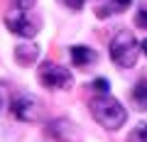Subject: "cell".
Here are the masks:
<instances>
[{
    "label": "cell",
    "mask_w": 147,
    "mask_h": 142,
    "mask_svg": "<svg viewBox=\"0 0 147 142\" xmlns=\"http://www.w3.org/2000/svg\"><path fill=\"white\" fill-rule=\"evenodd\" d=\"M10 113L15 115V120L30 122V125L42 122L44 115H47V113H44V105L39 103L34 96H27V93H20V96H15V98L10 100Z\"/></svg>",
    "instance_id": "4"
},
{
    "label": "cell",
    "mask_w": 147,
    "mask_h": 142,
    "mask_svg": "<svg viewBox=\"0 0 147 142\" xmlns=\"http://www.w3.org/2000/svg\"><path fill=\"white\" fill-rule=\"evenodd\" d=\"M135 25L140 27V30H145V32H147V0H142V3H140V7H137Z\"/></svg>",
    "instance_id": "12"
},
{
    "label": "cell",
    "mask_w": 147,
    "mask_h": 142,
    "mask_svg": "<svg viewBox=\"0 0 147 142\" xmlns=\"http://www.w3.org/2000/svg\"><path fill=\"white\" fill-rule=\"evenodd\" d=\"M37 59H39V47H37L32 39H27V42L17 44L15 47V61L17 66H32V64H37Z\"/></svg>",
    "instance_id": "7"
},
{
    "label": "cell",
    "mask_w": 147,
    "mask_h": 142,
    "mask_svg": "<svg viewBox=\"0 0 147 142\" xmlns=\"http://www.w3.org/2000/svg\"><path fill=\"white\" fill-rule=\"evenodd\" d=\"M127 142H147V122H137L127 135Z\"/></svg>",
    "instance_id": "11"
},
{
    "label": "cell",
    "mask_w": 147,
    "mask_h": 142,
    "mask_svg": "<svg viewBox=\"0 0 147 142\" xmlns=\"http://www.w3.org/2000/svg\"><path fill=\"white\" fill-rule=\"evenodd\" d=\"M132 103L140 108V110H147V79H140L132 88Z\"/></svg>",
    "instance_id": "10"
},
{
    "label": "cell",
    "mask_w": 147,
    "mask_h": 142,
    "mask_svg": "<svg viewBox=\"0 0 147 142\" xmlns=\"http://www.w3.org/2000/svg\"><path fill=\"white\" fill-rule=\"evenodd\" d=\"M66 7H71V10H81L84 7V0H61Z\"/></svg>",
    "instance_id": "16"
},
{
    "label": "cell",
    "mask_w": 147,
    "mask_h": 142,
    "mask_svg": "<svg viewBox=\"0 0 147 142\" xmlns=\"http://www.w3.org/2000/svg\"><path fill=\"white\" fill-rule=\"evenodd\" d=\"M140 49H142V54L147 57V39H142V42H140Z\"/></svg>",
    "instance_id": "17"
},
{
    "label": "cell",
    "mask_w": 147,
    "mask_h": 142,
    "mask_svg": "<svg viewBox=\"0 0 147 142\" xmlns=\"http://www.w3.org/2000/svg\"><path fill=\"white\" fill-rule=\"evenodd\" d=\"M47 130H49V135H52L57 142H79L81 140L79 127L74 125L71 120H66V118H59V120L49 122Z\"/></svg>",
    "instance_id": "6"
},
{
    "label": "cell",
    "mask_w": 147,
    "mask_h": 142,
    "mask_svg": "<svg viewBox=\"0 0 147 142\" xmlns=\"http://www.w3.org/2000/svg\"><path fill=\"white\" fill-rule=\"evenodd\" d=\"M93 88L98 91V93H108V91H110V83H108V79H96V81H93Z\"/></svg>",
    "instance_id": "14"
},
{
    "label": "cell",
    "mask_w": 147,
    "mask_h": 142,
    "mask_svg": "<svg viewBox=\"0 0 147 142\" xmlns=\"http://www.w3.org/2000/svg\"><path fill=\"white\" fill-rule=\"evenodd\" d=\"M140 52L142 49H140V44H137L135 34L127 32V30L118 32L115 37L110 39V47H108V57L118 69H132L137 64Z\"/></svg>",
    "instance_id": "2"
},
{
    "label": "cell",
    "mask_w": 147,
    "mask_h": 142,
    "mask_svg": "<svg viewBox=\"0 0 147 142\" xmlns=\"http://www.w3.org/2000/svg\"><path fill=\"white\" fill-rule=\"evenodd\" d=\"M34 3H37V0H15V7H17V10H27V12H30L32 7H34Z\"/></svg>",
    "instance_id": "15"
},
{
    "label": "cell",
    "mask_w": 147,
    "mask_h": 142,
    "mask_svg": "<svg viewBox=\"0 0 147 142\" xmlns=\"http://www.w3.org/2000/svg\"><path fill=\"white\" fill-rule=\"evenodd\" d=\"M7 105H10V93H7V83L0 81V113L5 110Z\"/></svg>",
    "instance_id": "13"
},
{
    "label": "cell",
    "mask_w": 147,
    "mask_h": 142,
    "mask_svg": "<svg viewBox=\"0 0 147 142\" xmlns=\"http://www.w3.org/2000/svg\"><path fill=\"white\" fill-rule=\"evenodd\" d=\"M37 79L44 88L49 91H69L74 86V74L69 69L59 66L54 61H42L39 69H37Z\"/></svg>",
    "instance_id": "3"
},
{
    "label": "cell",
    "mask_w": 147,
    "mask_h": 142,
    "mask_svg": "<svg viewBox=\"0 0 147 142\" xmlns=\"http://www.w3.org/2000/svg\"><path fill=\"white\" fill-rule=\"evenodd\" d=\"M130 5H132V0H105V5H100L96 10V15L98 17H110V15H118V12H125Z\"/></svg>",
    "instance_id": "9"
},
{
    "label": "cell",
    "mask_w": 147,
    "mask_h": 142,
    "mask_svg": "<svg viewBox=\"0 0 147 142\" xmlns=\"http://www.w3.org/2000/svg\"><path fill=\"white\" fill-rule=\"evenodd\" d=\"M69 57H71V61H74V66H91V64L96 61V52L91 47H86V44H74L71 49H69Z\"/></svg>",
    "instance_id": "8"
},
{
    "label": "cell",
    "mask_w": 147,
    "mask_h": 142,
    "mask_svg": "<svg viewBox=\"0 0 147 142\" xmlns=\"http://www.w3.org/2000/svg\"><path fill=\"white\" fill-rule=\"evenodd\" d=\"M88 108H91L93 120L98 122L100 127H105V130H120V127L125 125V120H127L125 108L108 93L96 96V98L88 103Z\"/></svg>",
    "instance_id": "1"
},
{
    "label": "cell",
    "mask_w": 147,
    "mask_h": 142,
    "mask_svg": "<svg viewBox=\"0 0 147 142\" xmlns=\"http://www.w3.org/2000/svg\"><path fill=\"white\" fill-rule=\"evenodd\" d=\"M5 27L12 32V34L22 37V39H32L37 34V22L30 20L27 10H17V7L5 15Z\"/></svg>",
    "instance_id": "5"
}]
</instances>
